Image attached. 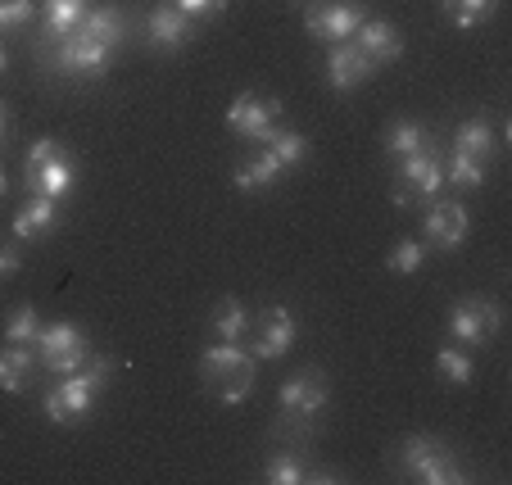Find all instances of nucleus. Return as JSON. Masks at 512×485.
<instances>
[{
	"instance_id": "obj_1",
	"label": "nucleus",
	"mask_w": 512,
	"mask_h": 485,
	"mask_svg": "<svg viewBox=\"0 0 512 485\" xmlns=\"http://www.w3.org/2000/svg\"><path fill=\"white\" fill-rule=\"evenodd\" d=\"M109 372H114V359H105V354H91L87 363H82L78 372H68V377H59L55 386L46 390V418L59 422V427H73V422H82L96 408L100 390H105Z\"/></svg>"
},
{
	"instance_id": "obj_2",
	"label": "nucleus",
	"mask_w": 512,
	"mask_h": 485,
	"mask_svg": "<svg viewBox=\"0 0 512 485\" xmlns=\"http://www.w3.org/2000/svg\"><path fill=\"white\" fill-rule=\"evenodd\" d=\"M32 55H37V64L46 68L50 78H100L109 68L114 50L82 37V32H68V37H46V32H37Z\"/></svg>"
},
{
	"instance_id": "obj_3",
	"label": "nucleus",
	"mask_w": 512,
	"mask_h": 485,
	"mask_svg": "<svg viewBox=\"0 0 512 485\" xmlns=\"http://www.w3.org/2000/svg\"><path fill=\"white\" fill-rule=\"evenodd\" d=\"M200 381L213 399L223 404H245L254 390V354L241 350V340H218L200 359Z\"/></svg>"
},
{
	"instance_id": "obj_4",
	"label": "nucleus",
	"mask_w": 512,
	"mask_h": 485,
	"mask_svg": "<svg viewBox=\"0 0 512 485\" xmlns=\"http://www.w3.org/2000/svg\"><path fill=\"white\" fill-rule=\"evenodd\" d=\"M277 399H281L277 436H295V431H300V436H313V418H318L322 408H327V399H331L327 372H318V368L295 372V377L281 381Z\"/></svg>"
},
{
	"instance_id": "obj_5",
	"label": "nucleus",
	"mask_w": 512,
	"mask_h": 485,
	"mask_svg": "<svg viewBox=\"0 0 512 485\" xmlns=\"http://www.w3.org/2000/svg\"><path fill=\"white\" fill-rule=\"evenodd\" d=\"M395 463H399V472H404L408 481H422V485H458V481H467V472L458 467L454 449H449L445 440H435V436H408L404 445H399Z\"/></svg>"
},
{
	"instance_id": "obj_6",
	"label": "nucleus",
	"mask_w": 512,
	"mask_h": 485,
	"mask_svg": "<svg viewBox=\"0 0 512 485\" xmlns=\"http://www.w3.org/2000/svg\"><path fill=\"white\" fill-rule=\"evenodd\" d=\"M440 191H445V164H440L435 146L399 159L395 191H390V200L395 204H404V209L408 204H431V200H440Z\"/></svg>"
},
{
	"instance_id": "obj_7",
	"label": "nucleus",
	"mask_w": 512,
	"mask_h": 485,
	"mask_svg": "<svg viewBox=\"0 0 512 485\" xmlns=\"http://www.w3.org/2000/svg\"><path fill=\"white\" fill-rule=\"evenodd\" d=\"M281 118V100L277 96H254V91H241V96L232 100V109H227V127H232L236 136H245V141H254V146H268L272 132H277Z\"/></svg>"
},
{
	"instance_id": "obj_8",
	"label": "nucleus",
	"mask_w": 512,
	"mask_h": 485,
	"mask_svg": "<svg viewBox=\"0 0 512 485\" xmlns=\"http://www.w3.org/2000/svg\"><path fill=\"white\" fill-rule=\"evenodd\" d=\"M503 327V309L494 300H458L449 309V336L458 345H490Z\"/></svg>"
},
{
	"instance_id": "obj_9",
	"label": "nucleus",
	"mask_w": 512,
	"mask_h": 485,
	"mask_svg": "<svg viewBox=\"0 0 512 485\" xmlns=\"http://www.w3.org/2000/svg\"><path fill=\"white\" fill-rule=\"evenodd\" d=\"M363 19L368 14L358 10L354 0H313L309 10H304V28L318 41H349Z\"/></svg>"
},
{
	"instance_id": "obj_10",
	"label": "nucleus",
	"mask_w": 512,
	"mask_h": 485,
	"mask_svg": "<svg viewBox=\"0 0 512 485\" xmlns=\"http://www.w3.org/2000/svg\"><path fill=\"white\" fill-rule=\"evenodd\" d=\"M295 336H300L295 318L281 304H272V309L259 313V322H250V354L254 359H281L295 345Z\"/></svg>"
},
{
	"instance_id": "obj_11",
	"label": "nucleus",
	"mask_w": 512,
	"mask_h": 485,
	"mask_svg": "<svg viewBox=\"0 0 512 485\" xmlns=\"http://www.w3.org/2000/svg\"><path fill=\"white\" fill-rule=\"evenodd\" d=\"M422 245H435V250H458L467 241V209L458 200H431L426 204V218H422Z\"/></svg>"
},
{
	"instance_id": "obj_12",
	"label": "nucleus",
	"mask_w": 512,
	"mask_h": 485,
	"mask_svg": "<svg viewBox=\"0 0 512 485\" xmlns=\"http://www.w3.org/2000/svg\"><path fill=\"white\" fill-rule=\"evenodd\" d=\"M372 73H377V64H372V59L363 55L354 41H331V50H327V82H331V91H354L358 82H368Z\"/></svg>"
},
{
	"instance_id": "obj_13",
	"label": "nucleus",
	"mask_w": 512,
	"mask_h": 485,
	"mask_svg": "<svg viewBox=\"0 0 512 485\" xmlns=\"http://www.w3.org/2000/svg\"><path fill=\"white\" fill-rule=\"evenodd\" d=\"M23 186H28L32 195H46V200H64V195H73V186H78V168L59 150V155L46 159L41 168H23Z\"/></svg>"
},
{
	"instance_id": "obj_14",
	"label": "nucleus",
	"mask_w": 512,
	"mask_h": 485,
	"mask_svg": "<svg viewBox=\"0 0 512 485\" xmlns=\"http://www.w3.org/2000/svg\"><path fill=\"white\" fill-rule=\"evenodd\" d=\"M349 41H354L372 64H395V59L404 55V37H399L395 23H386V19H363Z\"/></svg>"
},
{
	"instance_id": "obj_15",
	"label": "nucleus",
	"mask_w": 512,
	"mask_h": 485,
	"mask_svg": "<svg viewBox=\"0 0 512 485\" xmlns=\"http://www.w3.org/2000/svg\"><path fill=\"white\" fill-rule=\"evenodd\" d=\"M145 37H150V46H159V50H177V46H186V37H191V19L177 10L173 0H159L155 10H150V19H145Z\"/></svg>"
},
{
	"instance_id": "obj_16",
	"label": "nucleus",
	"mask_w": 512,
	"mask_h": 485,
	"mask_svg": "<svg viewBox=\"0 0 512 485\" xmlns=\"http://www.w3.org/2000/svg\"><path fill=\"white\" fill-rule=\"evenodd\" d=\"M10 227H14V236H19V241H41V236H50L59 227V200L32 195L19 214H14Z\"/></svg>"
},
{
	"instance_id": "obj_17",
	"label": "nucleus",
	"mask_w": 512,
	"mask_h": 485,
	"mask_svg": "<svg viewBox=\"0 0 512 485\" xmlns=\"http://www.w3.org/2000/svg\"><path fill=\"white\" fill-rule=\"evenodd\" d=\"M37 368H41V359L32 345H5V350H0V390H10V395L28 390Z\"/></svg>"
},
{
	"instance_id": "obj_18",
	"label": "nucleus",
	"mask_w": 512,
	"mask_h": 485,
	"mask_svg": "<svg viewBox=\"0 0 512 485\" xmlns=\"http://www.w3.org/2000/svg\"><path fill=\"white\" fill-rule=\"evenodd\" d=\"M73 32H82V37H91V41H100V46H123V32H127V19H123V10H114V5H100V10H87L82 14V23Z\"/></svg>"
},
{
	"instance_id": "obj_19",
	"label": "nucleus",
	"mask_w": 512,
	"mask_h": 485,
	"mask_svg": "<svg viewBox=\"0 0 512 485\" xmlns=\"http://www.w3.org/2000/svg\"><path fill=\"white\" fill-rule=\"evenodd\" d=\"M431 146H440V141H435V132L426 123H417V118H399V123H390V132H386V150L395 159L417 155V150H431Z\"/></svg>"
},
{
	"instance_id": "obj_20",
	"label": "nucleus",
	"mask_w": 512,
	"mask_h": 485,
	"mask_svg": "<svg viewBox=\"0 0 512 485\" xmlns=\"http://www.w3.org/2000/svg\"><path fill=\"white\" fill-rule=\"evenodd\" d=\"M454 150H463V155H472V159H490L494 150H499V136H494V123H490L485 114L467 118V123L454 132Z\"/></svg>"
},
{
	"instance_id": "obj_21",
	"label": "nucleus",
	"mask_w": 512,
	"mask_h": 485,
	"mask_svg": "<svg viewBox=\"0 0 512 485\" xmlns=\"http://www.w3.org/2000/svg\"><path fill=\"white\" fill-rule=\"evenodd\" d=\"M78 345H87V331L73 327V322H50V327L37 331V340H32V350H37V359H55V354H68L78 350Z\"/></svg>"
},
{
	"instance_id": "obj_22",
	"label": "nucleus",
	"mask_w": 512,
	"mask_h": 485,
	"mask_svg": "<svg viewBox=\"0 0 512 485\" xmlns=\"http://www.w3.org/2000/svg\"><path fill=\"white\" fill-rule=\"evenodd\" d=\"M281 168L286 164H281L272 150H259V155H250L241 168H236L232 182H236V191H263V186H272L281 177Z\"/></svg>"
},
{
	"instance_id": "obj_23",
	"label": "nucleus",
	"mask_w": 512,
	"mask_h": 485,
	"mask_svg": "<svg viewBox=\"0 0 512 485\" xmlns=\"http://www.w3.org/2000/svg\"><path fill=\"white\" fill-rule=\"evenodd\" d=\"M91 5L87 0H41V14H46V37H68V32L82 23Z\"/></svg>"
},
{
	"instance_id": "obj_24",
	"label": "nucleus",
	"mask_w": 512,
	"mask_h": 485,
	"mask_svg": "<svg viewBox=\"0 0 512 485\" xmlns=\"http://www.w3.org/2000/svg\"><path fill=\"white\" fill-rule=\"evenodd\" d=\"M445 186H458V191H476V186H485V159H472V155H463V150L449 146Z\"/></svg>"
},
{
	"instance_id": "obj_25",
	"label": "nucleus",
	"mask_w": 512,
	"mask_h": 485,
	"mask_svg": "<svg viewBox=\"0 0 512 485\" xmlns=\"http://www.w3.org/2000/svg\"><path fill=\"white\" fill-rule=\"evenodd\" d=\"M318 472H309V463H304L295 449H286V454H272L268 463H263V481H272V485H304V481H313Z\"/></svg>"
},
{
	"instance_id": "obj_26",
	"label": "nucleus",
	"mask_w": 512,
	"mask_h": 485,
	"mask_svg": "<svg viewBox=\"0 0 512 485\" xmlns=\"http://www.w3.org/2000/svg\"><path fill=\"white\" fill-rule=\"evenodd\" d=\"M250 322H254L250 309H245L241 300H232V295L213 309V331H218V340H245L250 336Z\"/></svg>"
},
{
	"instance_id": "obj_27",
	"label": "nucleus",
	"mask_w": 512,
	"mask_h": 485,
	"mask_svg": "<svg viewBox=\"0 0 512 485\" xmlns=\"http://www.w3.org/2000/svg\"><path fill=\"white\" fill-rule=\"evenodd\" d=\"M435 377H440V381H449V386H472L476 368H472V359H467L463 350H454V345H445V350L435 354Z\"/></svg>"
},
{
	"instance_id": "obj_28",
	"label": "nucleus",
	"mask_w": 512,
	"mask_h": 485,
	"mask_svg": "<svg viewBox=\"0 0 512 485\" xmlns=\"http://www.w3.org/2000/svg\"><path fill=\"white\" fill-rule=\"evenodd\" d=\"M494 5H499V0H440V10H445L458 28H476V23H485L494 14Z\"/></svg>"
},
{
	"instance_id": "obj_29",
	"label": "nucleus",
	"mask_w": 512,
	"mask_h": 485,
	"mask_svg": "<svg viewBox=\"0 0 512 485\" xmlns=\"http://www.w3.org/2000/svg\"><path fill=\"white\" fill-rule=\"evenodd\" d=\"M37 331H41V318H37L32 304H19V309L5 318V340H10V345H32Z\"/></svg>"
},
{
	"instance_id": "obj_30",
	"label": "nucleus",
	"mask_w": 512,
	"mask_h": 485,
	"mask_svg": "<svg viewBox=\"0 0 512 485\" xmlns=\"http://www.w3.org/2000/svg\"><path fill=\"white\" fill-rule=\"evenodd\" d=\"M263 150H272V155L281 159V164H304V155H309V136L304 132H272V141Z\"/></svg>"
},
{
	"instance_id": "obj_31",
	"label": "nucleus",
	"mask_w": 512,
	"mask_h": 485,
	"mask_svg": "<svg viewBox=\"0 0 512 485\" xmlns=\"http://www.w3.org/2000/svg\"><path fill=\"white\" fill-rule=\"evenodd\" d=\"M422 259H426V245L422 241H399L395 250L386 254V268L399 272V277H413V272L422 268Z\"/></svg>"
},
{
	"instance_id": "obj_32",
	"label": "nucleus",
	"mask_w": 512,
	"mask_h": 485,
	"mask_svg": "<svg viewBox=\"0 0 512 485\" xmlns=\"http://www.w3.org/2000/svg\"><path fill=\"white\" fill-rule=\"evenodd\" d=\"M37 14V0H0V37L14 28H28Z\"/></svg>"
},
{
	"instance_id": "obj_33",
	"label": "nucleus",
	"mask_w": 512,
	"mask_h": 485,
	"mask_svg": "<svg viewBox=\"0 0 512 485\" xmlns=\"http://www.w3.org/2000/svg\"><path fill=\"white\" fill-rule=\"evenodd\" d=\"M87 359H91V345H78V350H68V354H55V359H46L41 368L55 372V377H68V372H78Z\"/></svg>"
},
{
	"instance_id": "obj_34",
	"label": "nucleus",
	"mask_w": 512,
	"mask_h": 485,
	"mask_svg": "<svg viewBox=\"0 0 512 485\" xmlns=\"http://www.w3.org/2000/svg\"><path fill=\"white\" fill-rule=\"evenodd\" d=\"M173 5L195 23V19H209V14H223L232 0H173Z\"/></svg>"
},
{
	"instance_id": "obj_35",
	"label": "nucleus",
	"mask_w": 512,
	"mask_h": 485,
	"mask_svg": "<svg viewBox=\"0 0 512 485\" xmlns=\"http://www.w3.org/2000/svg\"><path fill=\"white\" fill-rule=\"evenodd\" d=\"M19 254H14V250H5V245H0V277H14V272H19Z\"/></svg>"
},
{
	"instance_id": "obj_36",
	"label": "nucleus",
	"mask_w": 512,
	"mask_h": 485,
	"mask_svg": "<svg viewBox=\"0 0 512 485\" xmlns=\"http://www.w3.org/2000/svg\"><path fill=\"white\" fill-rule=\"evenodd\" d=\"M5 127H10V114H5V105H0V136H5Z\"/></svg>"
},
{
	"instance_id": "obj_37",
	"label": "nucleus",
	"mask_w": 512,
	"mask_h": 485,
	"mask_svg": "<svg viewBox=\"0 0 512 485\" xmlns=\"http://www.w3.org/2000/svg\"><path fill=\"white\" fill-rule=\"evenodd\" d=\"M5 64H10V55H5V46H0V73H5Z\"/></svg>"
},
{
	"instance_id": "obj_38",
	"label": "nucleus",
	"mask_w": 512,
	"mask_h": 485,
	"mask_svg": "<svg viewBox=\"0 0 512 485\" xmlns=\"http://www.w3.org/2000/svg\"><path fill=\"white\" fill-rule=\"evenodd\" d=\"M5 186H10V182H5V168H0V195H5Z\"/></svg>"
}]
</instances>
